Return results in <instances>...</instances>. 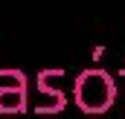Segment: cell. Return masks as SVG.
I'll list each match as a JSON object with an SVG mask.
<instances>
[{
  "mask_svg": "<svg viewBox=\"0 0 125 119\" xmlns=\"http://www.w3.org/2000/svg\"><path fill=\"white\" fill-rule=\"evenodd\" d=\"M114 99H116V81H114L111 73L93 67V70H82L76 76V81H73V102L79 105L82 113H90V116L105 113V110H111Z\"/></svg>",
  "mask_w": 125,
  "mask_h": 119,
  "instance_id": "cell-1",
  "label": "cell"
},
{
  "mask_svg": "<svg viewBox=\"0 0 125 119\" xmlns=\"http://www.w3.org/2000/svg\"><path fill=\"white\" fill-rule=\"evenodd\" d=\"M0 76H9L15 79L12 84H3L0 87V113H23L29 108V99H26V76L21 70H0Z\"/></svg>",
  "mask_w": 125,
  "mask_h": 119,
  "instance_id": "cell-2",
  "label": "cell"
},
{
  "mask_svg": "<svg viewBox=\"0 0 125 119\" xmlns=\"http://www.w3.org/2000/svg\"><path fill=\"white\" fill-rule=\"evenodd\" d=\"M52 79H64V70H44L38 73V96H41V105H35V113H58L67 105V93L64 90L52 87Z\"/></svg>",
  "mask_w": 125,
  "mask_h": 119,
  "instance_id": "cell-3",
  "label": "cell"
},
{
  "mask_svg": "<svg viewBox=\"0 0 125 119\" xmlns=\"http://www.w3.org/2000/svg\"><path fill=\"white\" fill-rule=\"evenodd\" d=\"M119 76H125V67H122V70H119Z\"/></svg>",
  "mask_w": 125,
  "mask_h": 119,
  "instance_id": "cell-4",
  "label": "cell"
}]
</instances>
